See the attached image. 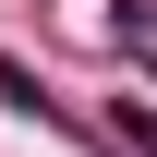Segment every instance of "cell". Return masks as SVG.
<instances>
[{
  "label": "cell",
  "mask_w": 157,
  "mask_h": 157,
  "mask_svg": "<svg viewBox=\"0 0 157 157\" xmlns=\"http://www.w3.org/2000/svg\"><path fill=\"white\" fill-rule=\"evenodd\" d=\"M109 36L133 48V60H157V0H121V12H109Z\"/></svg>",
  "instance_id": "cell-1"
},
{
  "label": "cell",
  "mask_w": 157,
  "mask_h": 157,
  "mask_svg": "<svg viewBox=\"0 0 157 157\" xmlns=\"http://www.w3.org/2000/svg\"><path fill=\"white\" fill-rule=\"evenodd\" d=\"M121 145H133V157H157V109H121Z\"/></svg>",
  "instance_id": "cell-2"
}]
</instances>
